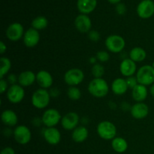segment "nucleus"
Returning <instances> with one entry per match:
<instances>
[{
    "mask_svg": "<svg viewBox=\"0 0 154 154\" xmlns=\"http://www.w3.org/2000/svg\"><path fill=\"white\" fill-rule=\"evenodd\" d=\"M7 51V46L3 42H0V54H4L5 52Z\"/></svg>",
    "mask_w": 154,
    "mask_h": 154,
    "instance_id": "nucleus-38",
    "label": "nucleus"
},
{
    "mask_svg": "<svg viewBox=\"0 0 154 154\" xmlns=\"http://www.w3.org/2000/svg\"><path fill=\"white\" fill-rule=\"evenodd\" d=\"M2 122L5 126L8 127H12L17 124L18 117L16 113L12 110H5L1 114Z\"/></svg>",
    "mask_w": 154,
    "mask_h": 154,
    "instance_id": "nucleus-21",
    "label": "nucleus"
},
{
    "mask_svg": "<svg viewBox=\"0 0 154 154\" xmlns=\"http://www.w3.org/2000/svg\"><path fill=\"white\" fill-rule=\"evenodd\" d=\"M97 133L104 140H113L117 135V128L110 121H102L97 126Z\"/></svg>",
    "mask_w": 154,
    "mask_h": 154,
    "instance_id": "nucleus-4",
    "label": "nucleus"
},
{
    "mask_svg": "<svg viewBox=\"0 0 154 154\" xmlns=\"http://www.w3.org/2000/svg\"><path fill=\"white\" fill-rule=\"evenodd\" d=\"M146 57H147V53L144 49L140 47H135L132 48L129 52V58L135 63L144 61Z\"/></svg>",
    "mask_w": 154,
    "mask_h": 154,
    "instance_id": "nucleus-25",
    "label": "nucleus"
},
{
    "mask_svg": "<svg viewBox=\"0 0 154 154\" xmlns=\"http://www.w3.org/2000/svg\"><path fill=\"white\" fill-rule=\"evenodd\" d=\"M137 14L142 19H148L154 14V2L152 0H143L137 7Z\"/></svg>",
    "mask_w": 154,
    "mask_h": 154,
    "instance_id": "nucleus-10",
    "label": "nucleus"
},
{
    "mask_svg": "<svg viewBox=\"0 0 154 154\" xmlns=\"http://www.w3.org/2000/svg\"><path fill=\"white\" fill-rule=\"evenodd\" d=\"M88 91L96 98H103L108 95L109 92V86L107 81L103 78H94L88 85Z\"/></svg>",
    "mask_w": 154,
    "mask_h": 154,
    "instance_id": "nucleus-1",
    "label": "nucleus"
},
{
    "mask_svg": "<svg viewBox=\"0 0 154 154\" xmlns=\"http://www.w3.org/2000/svg\"><path fill=\"white\" fill-rule=\"evenodd\" d=\"M36 81V75L32 71H24L18 76V84L23 87H29Z\"/></svg>",
    "mask_w": 154,
    "mask_h": 154,
    "instance_id": "nucleus-19",
    "label": "nucleus"
},
{
    "mask_svg": "<svg viewBox=\"0 0 154 154\" xmlns=\"http://www.w3.org/2000/svg\"><path fill=\"white\" fill-rule=\"evenodd\" d=\"M136 63L130 58H126L123 60L120 65V71L122 75L126 78L133 76L136 72Z\"/></svg>",
    "mask_w": 154,
    "mask_h": 154,
    "instance_id": "nucleus-15",
    "label": "nucleus"
},
{
    "mask_svg": "<svg viewBox=\"0 0 154 154\" xmlns=\"http://www.w3.org/2000/svg\"><path fill=\"white\" fill-rule=\"evenodd\" d=\"M89 135V131L84 126H78L73 130L72 134V139L76 143H82L87 140Z\"/></svg>",
    "mask_w": 154,
    "mask_h": 154,
    "instance_id": "nucleus-24",
    "label": "nucleus"
},
{
    "mask_svg": "<svg viewBox=\"0 0 154 154\" xmlns=\"http://www.w3.org/2000/svg\"><path fill=\"white\" fill-rule=\"evenodd\" d=\"M116 10H117V12L118 14L123 15L125 13H126V8L124 4H123V3H119V4L117 5Z\"/></svg>",
    "mask_w": 154,
    "mask_h": 154,
    "instance_id": "nucleus-35",
    "label": "nucleus"
},
{
    "mask_svg": "<svg viewBox=\"0 0 154 154\" xmlns=\"http://www.w3.org/2000/svg\"><path fill=\"white\" fill-rule=\"evenodd\" d=\"M129 87L126 79L121 78H116L111 84V90L114 94L117 96H121L126 93Z\"/></svg>",
    "mask_w": 154,
    "mask_h": 154,
    "instance_id": "nucleus-22",
    "label": "nucleus"
},
{
    "mask_svg": "<svg viewBox=\"0 0 154 154\" xmlns=\"http://www.w3.org/2000/svg\"><path fill=\"white\" fill-rule=\"evenodd\" d=\"M88 38L93 42H98L100 39V34L96 30H90L88 32Z\"/></svg>",
    "mask_w": 154,
    "mask_h": 154,
    "instance_id": "nucleus-32",
    "label": "nucleus"
},
{
    "mask_svg": "<svg viewBox=\"0 0 154 154\" xmlns=\"http://www.w3.org/2000/svg\"><path fill=\"white\" fill-rule=\"evenodd\" d=\"M126 46V42L122 36L111 35L105 40V47L111 52L114 54L121 53Z\"/></svg>",
    "mask_w": 154,
    "mask_h": 154,
    "instance_id": "nucleus-5",
    "label": "nucleus"
},
{
    "mask_svg": "<svg viewBox=\"0 0 154 154\" xmlns=\"http://www.w3.org/2000/svg\"><path fill=\"white\" fill-rule=\"evenodd\" d=\"M150 94H151V96L154 98V84L153 85H151V87H150Z\"/></svg>",
    "mask_w": 154,
    "mask_h": 154,
    "instance_id": "nucleus-41",
    "label": "nucleus"
},
{
    "mask_svg": "<svg viewBox=\"0 0 154 154\" xmlns=\"http://www.w3.org/2000/svg\"><path fill=\"white\" fill-rule=\"evenodd\" d=\"M36 81L42 88L47 90L53 85L54 79L52 75L48 71L41 70L36 74Z\"/></svg>",
    "mask_w": 154,
    "mask_h": 154,
    "instance_id": "nucleus-17",
    "label": "nucleus"
},
{
    "mask_svg": "<svg viewBox=\"0 0 154 154\" xmlns=\"http://www.w3.org/2000/svg\"><path fill=\"white\" fill-rule=\"evenodd\" d=\"M13 135L15 141L18 144H22V145L28 144L31 141V131L26 126H24V125H20L17 126L14 130Z\"/></svg>",
    "mask_w": 154,
    "mask_h": 154,
    "instance_id": "nucleus-8",
    "label": "nucleus"
},
{
    "mask_svg": "<svg viewBox=\"0 0 154 154\" xmlns=\"http://www.w3.org/2000/svg\"><path fill=\"white\" fill-rule=\"evenodd\" d=\"M75 25L80 32L87 33L91 30L92 21L87 14H81L75 18Z\"/></svg>",
    "mask_w": 154,
    "mask_h": 154,
    "instance_id": "nucleus-14",
    "label": "nucleus"
},
{
    "mask_svg": "<svg viewBox=\"0 0 154 154\" xmlns=\"http://www.w3.org/2000/svg\"><path fill=\"white\" fill-rule=\"evenodd\" d=\"M97 5V0H78L77 7L83 14H87L95 10Z\"/></svg>",
    "mask_w": 154,
    "mask_h": 154,
    "instance_id": "nucleus-20",
    "label": "nucleus"
},
{
    "mask_svg": "<svg viewBox=\"0 0 154 154\" xmlns=\"http://www.w3.org/2000/svg\"><path fill=\"white\" fill-rule=\"evenodd\" d=\"M8 81L5 79L0 80V93L3 94L5 92L8 91Z\"/></svg>",
    "mask_w": 154,
    "mask_h": 154,
    "instance_id": "nucleus-34",
    "label": "nucleus"
},
{
    "mask_svg": "<svg viewBox=\"0 0 154 154\" xmlns=\"http://www.w3.org/2000/svg\"><path fill=\"white\" fill-rule=\"evenodd\" d=\"M111 147L117 153H124L128 148V143L126 139L121 137H116L112 140Z\"/></svg>",
    "mask_w": 154,
    "mask_h": 154,
    "instance_id": "nucleus-26",
    "label": "nucleus"
},
{
    "mask_svg": "<svg viewBox=\"0 0 154 154\" xmlns=\"http://www.w3.org/2000/svg\"><path fill=\"white\" fill-rule=\"evenodd\" d=\"M1 69H0V78L2 79L3 77L10 71L11 68V62L8 57H1L0 59Z\"/></svg>",
    "mask_w": 154,
    "mask_h": 154,
    "instance_id": "nucleus-28",
    "label": "nucleus"
},
{
    "mask_svg": "<svg viewBox=\"0 0 154 154\" xmlns=\"http://www.w3.org/2000/svg\"><path fill=\"white\" fill-rule=\"evenodd\" d=\"M96 59L101 63H105L108 62L110 59V55L107 51H100L96 54Z\"/></svg>",
    "mask_w": 154,
    "mask_h": 154,
    "instance_id": "nucleus-31",
    "label": "nucleus"
},
{
    "mask_svg": "<svg viewBox=\"0 0 154 154\" xmlns=\"http://www.w3.org/2000/svg\"><path fill=\"white\" fill-rule=\"evenodd\" d=\"M25 96V90L20 84H14L7 91V98L12 104H18L23 101Z\"/></svg>",
    "mask_w": 154,
    "mask_h": 154,
    "instance_id": "nucleus-9",
    "label": "nucleus"
},
{
    "mask_svg": "<svg viewBox=\"0 0 154 154\" xmlns=\"http://www.w3.org/2000/svg\"><path fill=\"white\" fill-rule=\"evenodd\" d=\"M68 97L73 101H77L81 99V92L79 88L76 87H70L67 91Z\"/></svg>",
    "mask_w": 154,
    "mask_h": 154,
    "instance_id": "nucleus-29",
    "label": "nucleus"
},
{
    "mask_svg": "<svg viewBox=\"0 0 154 154\" xmlns=\"http://www.w3.org/2000/svg\"><path fill=\"white\" fill-rule=\"evenodd\" d=\"M51 101V94L47 90L38 89L32 96V104L37 109H44L48 106Z\"/></svg>",
    "mask_w": 154,
    "mask_h": 154,
    "instance_id": "nucleus-2",
    "label": "nucleus"
},
{
    "mask_svg": "<svg viewBox=\"0 0 154 154\" xmlns=\"http://www.w3.org/2000/svg\"><path fill=\"white\" fill-rule=\"evenodd\" d=\"M0 154H15L14 150L12 147H5L1 151V153Z\"/></svg>",
    "mask_w": 154,
    "mask_h": 154,
    "instance_id": "nucleus-37",
    "label": "nucleus"
},
{
    "mask_svg": "<svg viewBox=\"0 0 154 154\" xmlns=\"http://www.w3.org/2000/svg\"><path fill=\"white\" fill-rule=\"evenodd\" d=\"M62 120L60 113L54 108H50L44 112L42 117V122L48 128L55 127Z\"/></svg>",
    "mask_w": 154,
    "mask_h": 154,
    "instance_id": "nucleus-7",
    "label": "nucleus"
},
{
    "mask_svg": "<svg viewBox=\"0 0 154 154\" xmlns=\"http://www.w3.org/2000/svg\"><path fill=\"white\" fill-rule=\"evenodd\" d=\"M148 91L146 86L138 84L132 90V99L137 102H142L147 99Z\"/></svg>",
    "mask_w": 154,
    "mask_h": 154,
    "instance_id": "nucleus-23",
    "label": "nucleus"
},
{
    "mask_svg": "<svg viewBox=\"0 0 154 154\" xmlns=\"http://www.w3.org/2000/svg\"><path fill=\"white\" fill-rule=\"evenodd\" d=\"M48 26V20L45 17L38 16L36 17L32 21V26L33 29L36 30L45 29Z\"/></svg>",
    "mask_w": 154,
    "mask_h": 154,
    "instance_id": "nucleus-27",
    "label": "nucleus"
},
{
    "mask_svg": "<svg viewBox=\"0 0 154 154\" xmlns=\"http://www.w3.org/2000/svg\"><path fill=\"white\" fill-rule=\"evenodd\" d=\"M136 78L139 84L146 87L153 85L154 84V68L150 65L141 66L137 71Z\"/></svg>",
    "mask_w": 154,
    "mask_h": 154,
    "instance_id": "nucleus-3",
    "label": "nucleus"
},
{
    "mask_svg": "<svg viewBox=\"0 0 154 154\" xmlns=\"http://www.w3.org/2000/svg\"><path fill=\"white\" fill-rule=\"evenodd\" d=\"M44 138L48 144L57 145L61 141V133L55 127L47 128L44 132Z\"/></svg>",
    "mask_w": 154,
    "mask_h": 154,
    "instance_id": "nucleus-18",
    "label": "nucleus"
},
{
    "mask_svg": "<svg viewBox=\"0 0 154 154\" xmlns=\"http://www.w3.org/2000/svg\"><path fill=\"white\" fill-rule=\"evenodd\" d=\"M8 82L10 83L11 85H14V84H17V82H18V77H17L16 75H14V74H11L8 76Z\"/></svg>",
    "mask_w": 154,
    "mask_h": 154,
    "instance_id": "nucleus-36",
    "label": "nucleus"
},
{
    "mask_svg": "<svg viewBox=\"0 0 154 154\" xmlns=\"http://www.w3.org/2000/svg\"><path fill=\"white\" fill-rule=\"evenodd\" d=\"M130 111L134 118L137 120H141L145 118L148 115L149 107L144 102H137L136 104L132 105Z\"/></svg>",
    "mask_w": 154,
    "mask_h": 154,
    "instance_id": "nucleus-16",
    "label": "nucleus"
},
{
    "mask_svg": "<svg viewBox=\"0 0 154 154\" xmlns=\"http://www.w3.org/2000/svg\"><path fill=\"white\" fill-rule=\"evenodd\" d=\"M108 1L111 4H119L121 0H108Z\"/></svg>",
    "mask_w": 154,
    "mask_h": 154,
    "instance_id": "nucleus-39",
    "label": "nucleus"
},
{
    "mask_svg": "<svg viewBox=\"0 0 154 154\" xmlns=\"http://www.w3.org/2000/svg\"><path fill=\"white\" fill-rule=\"evenodd\" d=\"M126 83H127L128 87L130 89H132V90L134 88V87H136V86L138 84L137 78L135 76L128 77V78H126Z\"/></svg>",
    "mask_w": 154,
    "mask_h": 154,
    "instance_id": "nucleus-33",
    "label": "nucleus"
},
{
    "mask_svg": "<svg viewBox=\"0 0 154 154\" xmlns=\"http://www.w3.org/2000/svg\"><path fill=\"white\" fill-rule=\"evenodd\" d=\"M96 60H97L96 57H91V58L90 59V62L91 63H93V65L96 64Z\"/></svg>",
    "mask_w": 154,
    "mask_h": 154,
    "instance_id": "nucleus-40",
    "label": "nucleus"
},
{
    "mask_svg": "<svg viewBox=\"0 0 154 154\" xmlns=\"http://www.w3.org/2000/svg\"><path fill=\"white\" fill-rule=\"evenodd\" d=\"M23 26L20 23H13L6 29V36L11 42H17L24 35Z\"/></svg>",
    "mask_w": 154,
    "mask_h": 154,
    "instance_id": "nucleus-11",
    "label": "nucleus"
},
{
    "mask_svg": "<svg viewBox=\"0 0 154 154\" xmlns=\"http://www.w3.org/2000/svg\"><path fill=\"white\" fill-rule=\"evenodd\" d=\"M152 66H153V67L154 68V63H153V64H152Z\"/></svg>",
    "mask_w": 154,
    "mask_h": 154,
    "instance_id": "nucleus-42",
    "label": "nucleus"
},
{
    "mask_svg": "<svg viewBox=\"0 0 154 154\" xmlns=\"http://www.w3.org/2000/svg\"><path fill=\"white\" fill-rule=\"evenodd\" d=\"M84 80V73L80 69H71L64 75V81L70 87H76Z\"/></svg>",
    "mask_w": 154,
    "mask_h": 154,
    "instance_id": "nucleus-6",
    "label": "nucleus"
},
{
    "mask_svg": "<svg viewBox=\"0 0 154 154\" xmlns=\"http://www.w3.org/2000/svg\"><path fill=\"white\" fill-rule=\"evenodd\" d=\"M80 117L76 112L71 111L65 114L61 120V124L66 130H74L78 126Z\"/></svg>",
    "mask_w": 154,
    "mask_h": 154,
    "instance_id": "nucleus-12",
    "label": "nucleus"
},
{
    "mask_svg": "<svg viewBox=\"0 0 154 154\" xmlns=\"http://www.w3.org/2000/svg\"><path fill=\"white\" fill-rule=\"evenodd\" d=\"M23 43L27 48H34L38 44L40 41V34L38 31L35 29L32 28L28 29L25 32L23 35Z\"/></svg>",
    "mask_w": 154,
    "mask_h": 154,
    "instance_id": "nucleus-13",
    "label": "nucleus"
},
{
    "mask_svg": "<svg viewBox=\"0 0 154 154\" xmlns=\"http://www.w3.org/2000/svg\"><path fill=\"white\" fill-rule=\"evenodd\" d=\"M91 72L95 78H102L105 74V68L100 63H96L92 67Z\"/></svg>",
    "mask_w": 154,
    "mask_h": 154,
    "instance_id": "nucleus-30",
    "label": "nucleus"
}]
</instances>
